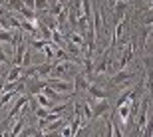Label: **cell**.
Listing matches in <instances>:
<instances>
[{"label": "cell", "mask_w": 153, "mask_h": 137, "mask_svg": "<svg viewBox=\"0 0 153 137\" xmlns=\"http://www.w3.org/2000/svg\"><path fill=\"white\" fill-rule=\"evenodd\" d=\"M133 56H135V42L131 40L125 44V48L121 52H119V58H117V70L121 68H127L129 66V62L133 60Z\"/></svg>", "instance_id": "obj_1"}, {"label": "cell", "mask_w": 153, "mask_h": 137, "mask_svg": "<svg viewBox=\"0 0 153 137\" xmlns=\"http://www.w3.org/2000/svg\"><path fill=\"white\" fill-rule=\"evenodd\" d=\"M46 84L52 86L54 90L62 91V93H70V91L74 90V81L72 80H62V78H46Z\"/></svg>", "instance_id": "obj_2"}, {"label": "cell", "mask_w": 153, "mask_h": 137, "mask_svg": "<svg viewBox=\"0 0 153 137\" xmlns=\"http://www.w3.org/2000/svg\"><path fill=\"white\" fill-rule=\"evenodd\" d=\"M133 72L127 68H121L117 70V72H114V74L109 76V86H117V84H123V81H131L133 80Z\"/></svg>", "instance_id": "obj_3"}, {"label": "cell", "mask_w": 153, "mask_h": 137, "mask_svg": "<svg viewBox=\"0 0 153 137\" xmlns=\"http://www.w3.org/2000/svg\"><path fill=\"white\" fill-rule=\"evenodd\" d=\"M28 101H30V97L20 96V97H18V101L14 103V105H12V109L8 111V115H6V117H8L10 121H14V119L18 117V115H22V111H24V109L28 107Z\"/></svg>", "instance_id": "obj_4"}, {"label": "cell", "mask_w": 153, "mask_h": 137, "mask_svg": "<svg viewBox=\"0 0 153 137\" xmlns=\"http://www.w3.org/2000/svg\"><path fill=\"white\" fill-rule=\"evenodd\" d=\"M125 28H127V18H119L114 26V36H111V44H119L121 42V36L125 34Z\"/></svg>", "instance_id": "obj_5"}, {"label": "cell", "mask_w": 153, "mask_h": 137, "mask_svg": "<svg viewBox=\"0 0 153 137\" xmlns=\"http://www.w3.org/2000/svg\"><path fill=\"white\" fill-rule=\"evenodd\" d=\"M147 115H149V99H143L141 101V115L137 117V135H141L143 127L147 123Z\"/></svg>", "instance_id": "obj_6"}, {"label": "cell", "mask_w": 153, "mask_h": 137, "mask_svg": "<svg viewBox=\"0 0 153 137\" xmlns=\"http://www.w3.org/2000/svg\"><path fill=\"white\" fill-rule=\"evenodd\" d=\"M91 109H94V119H96V117H102V115L108 113L109 101L108 99H96V101L91 103Z\"/></svg>", "instance_id": "obj_7"}, {"label": "cell", "mask_w": 153, "mask_h": 137, "mask_svg": "<svg viewBox=\"0 0 153 137\" xmlns=\"http://www.w3.org/2000/svg\"><path fill=\"white\" fill-rule=\"evenodd\" d=\"M74 90H76V91H88V90H90V80H88L85 72H78V74H76Z\"/></svg>", "instance_id": "obj_8"}, {"label": "cell", "mask_w": 153, "mask_h": 137, "mask_svg": "<svg viewBox=\"0 0 153 137\" xmlns=\"http://www.w3.org/2000/svg\"><path fill=\"white\" fill-rule=\"evenodd\" d=\"M68 123V119H64V117H58L56 121H52V123H48V125L42 129V135H50V133H56V131H60L64 125Z\"/></svg>", "instance_id": "obj_9"}, {"label": "cell", "mask_w": 153, "mask_h": 137, "mask_svg": "<svg viewBox=\"0 0 153 137\" xmlns=\"http://www.w3.org/2000/svg\"><path fill=\"white\" fill-rule=\"evenodd\" d=\"M88 93H90L94 99H108V97H109L108 90H103L100 84H90V90H88Z\"/></svg>", "instance_id": "obj_10"}, {"label": "cell", "mask_w": 153, "mask_h": 137, "mask_svg": "<svg viewBox=\"0 0 153 137\" xmlns=\"http://www.w3.org/2000/svg\"><path fill=\"white\" fill-rule=\"evenodd\" d=\"M0 2L6 6V10H10V12H20L24 8V0H0Z\"/></svg>", "instance_id": "obj_11"}, {"label": "cell", "mask_w": 153, "mask_h": 137, "mask_svg": "<svg viewBox=\"0 0 153 137\" xmlns=\"http://www.w3.org/2000/svg\"><path fill=\"white\" fill-rule=\"evenodd\" d=\"M20 16L24 20H30V22H38V12L34 8H28V6H24L22 10H20Z\"/></svg>", "instance_id": "obj_12"}, {"label": "cell", "mask_w": 153, "mask_h": 137, "mask_svg": "<svg viewBox=\"0 0 153 137\" xmlns=\"http://www.w3.org/2000/svg\"><path fill=\"white\" fill-rule=\"evenodd\" d=\"M24 125H26V117H24V111H22V117H20V119H18V123L10 129V137H18L20 133H22Z\"/></svg>", "instance_id": "obj_13"}, {"label": "cell", "mask_w": 153, "mask_h": 137, "mask_svg": "<svg viewBox=\"0 0 153 137\" xmlns=\"http://www.w3.org/2000/svg\"><path fill=\"white\" fill-rule=\"evenodd\" d=\"M52 68H54V62H46V64H40L38 66V76H44V78H48L52 72Z\"/></svg>", "instance_id": "obj_14"}, {"label": "cell", "mask_w": 153, "mask_h": 137, "mask_svg": "<svg viewBox=\"0 0 153 137\" xmlns=\"http://www.w3.org/2000/svg\"><path fill=\"white\" fill-rule=\"evenodd\" d=\"M145 14H143V26H151L153 24V6L151 8H147V10H143Z\"/></svg>", "instance_id": "obj_15"}, {"label": "cell", "mask_w": 153, "mask_h": 137, "mask_svg": "<svg viewBox=\"0 0 153 137\" xmlns=\"http://www.w3.org/2000/svg\"><path fill=\"white\" fill-rule=\"evenodd\" d=\"M30 44H32V48H34V50H40V52H44L46 40H44V38H34V40L30 42Z\"/></svg>", "instance_id": "obj_16"}, {"label": "cell", "mask_w": 153, "mask_h": 137, "mask_svg": "<svg viewBox=\"0 0 153 137\" xmlns=\"http://www.w3.org/2000/svg\"><path fill=\"white\" fill-rule=\"evenodd\" d=\"M72 135H74V129H72L70 123H66V125L60 129V137H72Z\"/></svg>", "instance_id": "obj_17"}, {"label": "cell", "mask_w": 153, "mask_h": 137, "mask_svg": "<svg viewBox=\"0 0 153 137\" xmlns=\"http://www.w3.org/2000/svg\"><path fill=\"white\" fill-rule=\"evenodd\" d=\"M34 10H36V12H42V10H50V8H48V0H36V4H34Z\"/></svg>", "instance_id": "obj_18"}, {"label": "cell", "mask_w": 153, "mask_h": 137, "mask_svg": "<svg viewBox=\"0 0 153 137\" xmlns=\"http://www.w3.org/2000/svg\"><path fill=\"white\" fill-rule=\"evenodd\" d=\"M0 62H2V64H8V66H12V62L8 60V54L2 50V46H0Z\"/></svg>", "instance_id": "obj_19"}, {"label": "cell", "mask_w": 153, "mask_h": 137, "mask_svg": "<svg viewBox=\"0 0 153 137\" xmlns=\"http://www.w3.org/2000/svg\"><path fill=\"white\" fill-rule=\"evenodd\" d=\"M4 86H6V78H0V93L4 91Z\"/></svg>", "instance_id": "obj_20"}, {"label": "cell", "mask_w": 153, "mask_h": 137, "mask_svg": "<svg viewBox=\"0 0 153 137\" xmlns=\"http://www.w3.org/2000/svg\"><path fill=\"white\" fill-rule=\"evenodd\" d=\"M149 40H153V24L149 26Z\"/></svg>", "instance_id": "obj_21"}, {"label": "cell", "mask_w": 153, "mask_h": 137, "mask_svg": "<svg viewBox=\"0 0 153 137\" xmlns=\"http://www.w3.org/2000/svg\"><path fill=\"white\" fill-rule=\"evenodd\" d=\"M0 28H2V20H0Z\"/></svg>", "instance_id": "obj_22"}, {"label": "cell", "mask_w": 153, "mask_h": 137, "mask_svg": "<svg viewBox=\"0 0 153 137\" xmlns=\"http://www.w3.org/2000/svg\"><path fill=\"white\" fill-rule=\"evenodd\" d=\"M125 2H131V0H125Z\"/></svg>", "instance_id": "obj_23"}]
</instances>
